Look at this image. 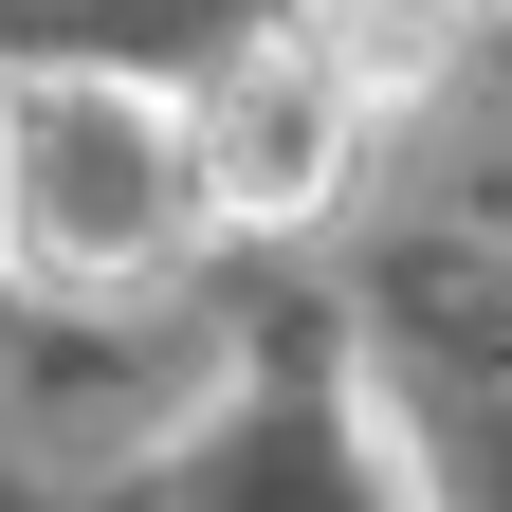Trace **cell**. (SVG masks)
<instances>
[{"label":"cell","mask_w":512,"mask_h":512,"mask_svg":"<svg viewBox=\"0 0 512 512\" xmlns=\"http://www.w3.org/2000/svg\"><path fill=\"white\" fill-rule=\"evenodd\" d=\"M348 147H366V110L330 92V55L311 37H256L238 74L183 110V202H220V220H311L348 183Z\"/></svg>","instance_id":"cell-2"},{"label":"cell","mask_w":512,"mask_h":512,"mask_svg":"<svg viewBox=\"0 0 512 512\" xmlns=\"http://www.w3.org/2000/svg\"><path fill=\"white\" fill-rule=\"evenodd\" d=\"M183 220V147L128 92H19V238H37V275H128Z\"/></svg>","instance_id":"cell-1"},{"label":"cell","mask_w":512,"mask_h":512,"mask_svg":"<svg viewBox=\"0 0 512 512\" xmlns=\"http://www.w3.org/2000/svg\"><path fill=\"white\" fill-rule=\"evenodd\" d=\"M293 37L330 55V92H348V110H403V92H439V74H458L476 0H311Z\"/></svg>","instance_id":"cell-3"}]
</instances>
